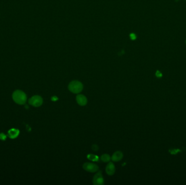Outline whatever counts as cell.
I'll return each instance as SVG.
<instances>
[{"label": "cell", "instance_id": "1", "mask_svg": "<svg viewBox=\"0 0 186 185\" xmlns=\"http://www.w3.org/2000/svg\"><path fill=\"white\" fill-rule=\"evenodd\" d=\"M12 98L16 103L19 105L25 104L27 100V96L25 93L20 90H15L13 92Z\"/></svg>", "mask_w": 186, "mask_h": 185}, {"label": "cell", "instance_id": "2", "mask_svg": "<svg viewBox=\"0 0 186 185\" xmlns=\"http://www.w3.org/2000/svg\"><path fill=\"white\" fill-rule=\"evenodd\" d=\"M68 88L69 91L73 92V94H78L82 92L83 88V86L82 83L78 80H74L70 83L68 86Z\"/></svg>", "mask_w": 186, "mask_h": 185}, {"label": "cell", "instance_id": "3", "mask_svg": "<svg viewBox=\"0 0 186 185\" xmlns=\"http://www.w3.org/2000/svg\"><path fill=\"white\" fill-rule=\"evenodd\" d=\"M29 103L33 107H39L43 104V100L41 96L35 95L29 99Z\"/></svg>", "mask_w": 186, "mask_h": 185}, {"label": "cell", "instance_id": "4", "mask_svg": "<svg viewBox=\"0 0 186 185\" xmlns=\"http://www.w3.org/2000/svg\"><path fill=\"white\" fill-rule=\"evenodd\" d=\"M83 168L86 171L90 173L96 172L99 170V166L98 165L95 163L89 162L84 163V165H83Z\"/></svg>", "mask_w": 186, "mask_h": 185}, {"label": "cell", "instance_id": "5", "mask_svg": "<svg viewBox=\"0 0 186 185\" xmlns=\"http://www.w3.org/2000/svg\"><path fill=\"white\" fill-rule=\"evenodd\" d=\"M93 182L94 185H103L104 184V179L102 177L101 172H98L95 175Z\"/></svg>", "mask_w": 186, "mask_h": 185}, {"label": "cell", "instance_id": "6", "mask_svg": "<svg viewBox=\"0 0 186 185\" xmlns=\"http://www.w3.org/2000/svg\"><path fill=\"white\" fill-rule=\"evenodd\" d=\"M76 101L77 103L81 106H85L87 104V99L83 94H78L76 96Z\"/></svg>", "mask_w": 186, "mask_h": 185}, {"label": "cell", "instance_id": "7", "mask_svg": "<svg viewBox=\"0 0 186 185\" xmlns=\"http://www.w3.org/2000/svg\"><path fill=\"white\" fill-rule=\"evenodd\" d=\"M106 172L109 175H113L115 173V166L113 162H109L108 163L106 168Z\"/></svg>", "mask_w": 186, "mask_h": 185}, {"label": "cell", "instance_id": "8", "mask_svg": "<svg viewBox=\"0 0 186 185\" xmlns=\"http://www.w3.org/2000/svg\"><path fill=\"white\" fill-rule=\"evenodd\" d=\"M19 134H20L19 130L15 128L11 129L8 132L9 137L12 139L16 138L19 136Z\"/></svg>", "mask_w": 186, "mask_h": 185}, {"label": "cell", "instance_id": "9", "mask_svg": "<svg viewBox=\"0 0 186 185\" xmlns=\"http://www.w3.org/2000/svg\"><path fill=\"white\" fill-rule=\"evenodd\" d=\"M123 157V154L122 153V152H121L120 151H117L113 154L111 159L114 162H118L120 160H122Z\"/></svg>", "mask_w": 186, "mask_h": 185}, {"label": "cell", "instance_id": "10", "mask_svg": "<svg viewBox=\"0 0 186 185\" xmlns=\"http://www.w3.org/2000/svg\"><path fill=\"white\" fill-rule=\"evenodd\" d=\"M101 160L104 162H108L110 160V156L107 154H103L101 156Z\"/></svg>", "mask_w": 186, "mask_h": 185}, {"label": "cell", "instance_id": "11", "mask_svg": "<svg viewBox=\"0 0 186 185\" xmlns=\"http://www.w3.org/2000/svg\"><path fill=\"white\" fill-rule=\"evenodd\" d=\"M87 157L88 159L89 160H91L93 161H99V157L95 155H93V154H88Z\"/></svg>", "mask_w": 186, "mask_h": 185}, {"label": "cell", "instance_id": "12", "mask_svg": "<svg viewBox=\"0 0 186 185\" xmlns=\"http://www.w3.org/2000/svg\"><path fill=\"white\" fill-rule=\"evenodd\" d=\"M7 136L5 134H4L3 133H1L0 134V140H2V141H5L6 140Z\"/></svg>", "mask_w": 186, "mask_h": 185}, {"label": "cell", "instance_id": "13", "mask_svg": "<svg viewBox=\"0 0 186 185\" xmlns=\"http://www.w3.org/2000/svg\"><path fill=\"white\" fill-rule=\"evenodd\" d=\"M92 149L94 151H97L99 149V147H98V145L96 144H94L92 146Z\"/></svg>", "mask_w": 186, "mask_h": 185}, {"label": "cell", "instance_id": "14", "mask_svg": "<svg viewBox=\"0 0 186 185\" xmlns=\"http://www.w3.org/2000/svg\"><path fill=\"white\" fill-rule=\"evenodd\" d=\"M156 76H157V77H162V73H161V72H160L159 71H157V72L156 73Z\"/></svg>", "mask_w": 186, "mask_h": 185}, {"label": "cell", "instance_id": "15", "mask_svg": "<svg viewBox=\"0 0 186 185\" xmlns=\"http://www.w3.org/2000/svg\"><path fill=\"white\" fill-rule=\"evenodd\" d=\"M130 37H131V39H132V40H135L136 39V35L135 34H133V33L132 34H131Z\"/></svg>", "mask_w": 186, "mask_h": 185}, {"label": "cell", "instance_id": "16", "mask_svg": "<svg viewBox=\"0 0 186 185\" xmlns=\"http://www.w3.org/2000/svg\"></svg>", "mask_w": 186, "mask_h": 185}]
</instances>
